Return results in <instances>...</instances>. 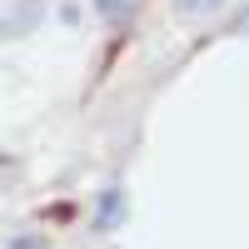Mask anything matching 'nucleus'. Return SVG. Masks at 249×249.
I'll return each mask as SVG.
<instances>
[{
  "instance_id": "1",
  "label": "nucleus",
  "mask_w": 249,
  "mask_h": 249,
  "mask_svg": "<svg viewBox=\"0 0 249 249\" xmlns=\"http://www.w3.org/2000/svg\"><path fill=\"white\" fill-rule=\"evenodd\" d=\"M135 5H140V0H95V10L105 15L110 25H120V20H130V15H135Z\"/></svg>"
},
{
  "instance_id": "2",
  "label": "nucleus",
  "mask_w": 249,
  "mask_h": 249,
  "mask_svg": "<svg viewBox=\"0 0 249 249\" xmlns=\"http://www.w3.org/2000/svg\"><path fill=\"white\" fill-rule=\"evenodd\" d=\"M115 219H120V190H105V204H100L95 224H115Z\"/></svg>"
},
{
  "instance_id": "3",
  "label": "nucleus",
  "mask_w": 249,
  "mask_h": 249,
  "mask_svg": "<svg viewBox=\"0 0 249 249\" xmlns=\"http://www.w3.org/2000/svg\"><path fill=\"white\" fill-rule=\"evenodd\" d=\"M219 5H224V0H175V10H184V15H210Z\"/></svg>"
},
{
  "instance_id": "4",
  "label": "nucleus",
  "mask_w": 249,
  "mask_h": 249,
  "mask_svg": "<svg viewBox=\"0 0 249 249\" xmlns=\"http://www.w3.org/2000/svg\"><path fill=\"white\" fill-rule=\"evenodd\" d=\"M234 35H249V10H244V15L234 20Z\"/></svg>"
}]
</instances>
